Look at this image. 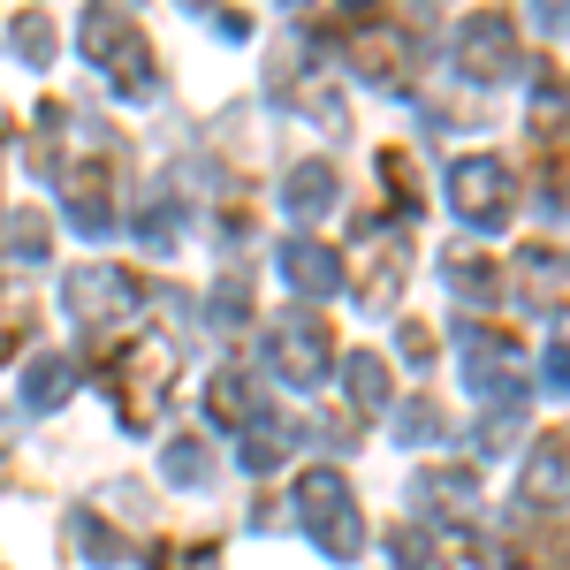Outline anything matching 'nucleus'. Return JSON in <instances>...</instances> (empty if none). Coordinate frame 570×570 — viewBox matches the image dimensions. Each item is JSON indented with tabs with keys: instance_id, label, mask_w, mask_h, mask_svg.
Returning a JSON list of instances; mask_svg holds the SVG:
<instances>
[{
	"instance_id": "obj_14",
	"label": "nucleus",
	"mask_w": 570,
	"mask_h": 570,
	"mask_svg": "<svg viewBox=\"0 0 570 570\" xmlns=\"http://www.w3.org/2000/svg\"><path fill=\"white\" fill-rule=\"evenodd\" d=\"M160 570H214V556H183L176 548V556H160Z\"/></svg>"
},
{
	"instance_id": "obj_5",
	"label": "nucleus",
	"mask_w": 570,
	"mask_h": 570,
	"mask_svg": "<svg viewBox=\"0 0 570 570\" xmlns=\"http://www.w3.org/2000/svg\"><path fill=\"white\" fill-rule=\"evenodd\" d=\"M274 343H282V357H274V365H282V373H289V381H320V373H327V335H320V320H274Z\"/></svg>"
},
{
	"instance_id": "obj_6",
	"label": "nucleus",
	"mask_w": 570,
	"mask_h": 570,
	"mask_svg": "<svg viewBox=\"0 0 570 570\" xmlns=\"http://www.w3.org/2000/svg\"><path fill=\"white\" fill-rule=\"evenodd\" d=\"M282 274L305 282V297H327V289H335V259H327L320 244H282Z\"/></svg>"
},
{
	"instance_id": "obj_7",
	"label": "nucleus",
	"mask_w": 570,
	"mask_h": 570,
	"mask_svg": "<svg viewBox=\"0 0 570 570\" xmlns=\"http://www.w3.org/2000/svg\"><path fill=\"white\" fill-rule=\"evenodd\" d=\"M69 381H77V365H69V357H39V365L23 373V403H31V411H53V403L69 395Z\"/></svg>"
},
{
	"instance_id": "obj_4",
	"label": "nucleus",
	"mask_w": 570,
	"mask_h": 570,
	"mask_svg": "<svg viewBox=\"0 0 570 570\" xmlns=\"http://www.w3.org/2000/svg\"><path fill=\"white\" fill-rule=\"evenodd\" d=\"M69 312L77 320H122V312H137V282L130 274H115V266H91V274H77L69 282Z\"/></svg>"
},
{
	"instance_id": "obj_8",
	"label": "nucleus",
	"mask_w": 570,
	"mask_h": 570,
	"mask_svg": "<svg viewBox=\"0 0 570 570\" xmlns=\"http://www.w3.org/2000/svg\"><path fill=\"white\" fill-rule=\"evenodd\" d=\"M289 206H297V214H320V206H335V176H327V168H305V176H289Z\"/></svg>"
},
{
	"instance_id": "obj_11",
	"label": "nucleus",
	"mask_w": 570,
	"mask_h": 570,
	"mask_svg": "<svg viewBox=\"0 0 570 570\" xmlns=\"http://www.w3.org/2000/svg\"><path fill=\"white\" fill-rule=\"evenodd\" d=\"M168 472H176V480H206V449H198V441H176V449H168Z\"/></svg>"
},
{
	"instance_id": "obj_2",
	"label": "nucleus",
	"mask_w": 570,
	"mask_h": 570,
	"mask_svg": "<svg viewBox=\"0 0 570 570\" xmlns=\"http://www.w3.org/2000/svg\"><path fill=\"white\" fill-rule=\"evenodd\" d=\"M305 518L320 525V540H327L335 556H357L365 532H357V510H351V494H343L335 472H312V480H305Z\"/></svg>"
},
{
	"instance_id": "obj_12",
	"label": "nucleus",
	"mask_w": 570,
	"mask_h": 570,
	"mask_svg": "<svg viewBox=\"0 0 570 570\" xmlns=\"http://www.w3.org/2000/svg\"><path fill=\"white\" fill-rule=\"evenodd\" d=\"M16 53H23V61H46V53H53V46H46V23H39V16H23V23H16Z\"/></svg>"
},
{
	"instance_id": "obj_13",
	"label": "nucleus",
	"mask_w": 570,
	"mask_h": 570,
	"mask_svg": "<svg viewBox=\"0 0 570 570\" xmlns=\"http://www.w3.org/2000/svg\"><path fill=\"white\" fill-rule=\"evenodd\" d=\"M395 563L403 570H434V548H426L419 532H395Z\"/></svg>"
},
{
	"instance_id": "obj_10",
	"label": "nucleus",
	"mask_w": 570,
	"mask_h": 570,
	"mask_svg": "<svg viewBox=\"0 0 570 570\" xmlns=\"http://www.w3.org/2000/svg\"><path fill=\"white\" fill-rule=\"evenodd\" d=\"M23 327H31V312H23V297H16V289H0V357H8V343H16Z\"/></svg>"
},
{
	"instance_id": "obj_1",
	"label": "nucleus",
	"mask_w": 570,
	"mask_h": 570,
	"mask_svg": "<svg viewBox=\"0 0 570 570\" xmlns=\"http://www.w3.org/2000/svg\"><path fill=\"white\" fill-rule=\"evenodd\" d=\"M449 206L472 228H494V220L510 214V168L502 160H456L449 168Z\"/></svg>"
},
{
	"instance_id": "obj_3",
	"label": "nucleus",
	"mask_w": 570,
	"mask_h": 570,
	"mask_svg": "<svg viewBox=\"0 0 570 570\" xmlns=\"http://www.w3.org/2000/svg\"><path fill=\"white\" fill-rule=\"evenodd\" d=\"M502 39H510V16L487 8V16H472V23L456 31V61H464L472 77H510V69H518V46H502Z\"/></svg>"
},
{
	"instance_id": "obj_9",
	"label": "nucleus",
	"mask_w": 570,
	"mask_h": 570,
	"mask_svg": "<svg viewBox=\"0 0 570 570\" xmlns=\"http://www.w3.org/2000/svg\"><path fill=\"white\" fill-rule=\"evenodd\" d=\"M0 252H8V259H23V266H31V259H46V220H31V214H23V220H8Z\"/></svg>"
}]
</instances>
